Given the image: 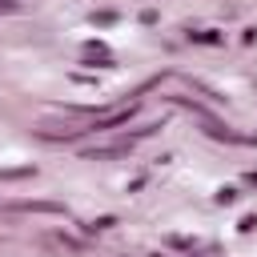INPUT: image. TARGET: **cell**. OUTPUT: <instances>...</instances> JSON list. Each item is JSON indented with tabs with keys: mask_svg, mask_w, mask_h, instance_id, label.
<instances>
[{
	"mask_svg": "<svg viewBox=\"0 0 257 257\" xmlns=\"http://www.w3.org/2000/svg\"><path fill=\"white\" fill-rule=\"evenodd\" d=\"M137 112V104H128V108H116V112H108V116H100L96 124H92V133H104V128H116V124H128V116Z\"/></svg>",
	"mask_w": 257,
	"mask_h": 257,
	"instance_id": "cell-1",
	"label": "cell"
},
{
	"mask_svg": "<svg viewBox=\"0 0 257 257\" xmlns=\"http://www.w3.org/2000/svg\"><path fill=\"white\" fill-rule=\"evenodd\" d=\"M16 209H32V213H64V209L52 205V201H20Z\"/></svg>",
	"mask_w": 257,
	"mask_h": 257,
	"instance_id": "cell-2",
	"label": "cell"
},
{
	"mask_svg": "<svg viewBox=\"0 0 257 257\" xmlns=\"http://www.w3.org/2000/svg\"><path fill=\"white\" fill-rule=\"evenodd\" d=\"M197 44H221V32H213V28H201V32H189Z\"/></svg>",
	"mask_w": 257,
	"mask_h": 257,
	"instance_id": "cell-3",
	"label": "cell"
},
{
	"mask_svg": "<svg viewBox=\"0 0 257 257\" xmlns=\"http://www.w3.org/2000/svg\"><path fill=\"white\" fill-rule=\"evenodd\" d=\"M0 177H4V181H12V177H32V169H0Z\"/></svg>",
	"mask_w": 257,
	"mask_h": 257,
	"instance_id": "cell-4",
	"label": "cell"
},
{
	"mask_svg": "<svg viewBox=\"0 0 257 257\" xmlns=\"http://www.w3.org/2000/svg\"><path fill=\"white\" fill-rule=\"evenodd\" d=\"M217 201H221V205H233V201H237V189H221Z\"/></svg>",
	"mask_w": 257,
	"mask_h": 257,
	"instance_id": "cell-5",
	"label": "cell"
}]
</instances>
